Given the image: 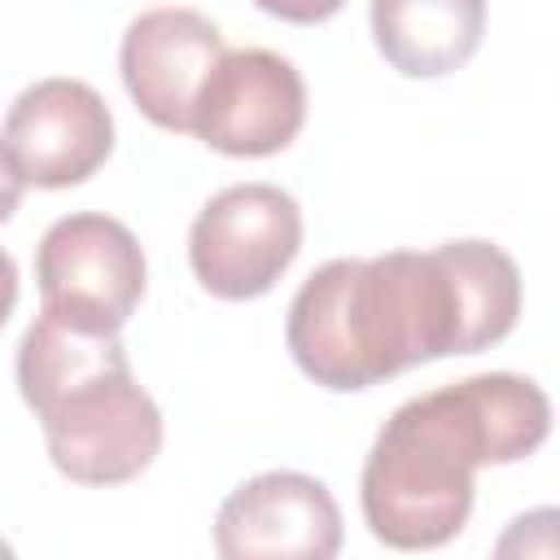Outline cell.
<instances>
[{
    "label": "cell",
    "mask_w": 560,
    "mask_h": 560,
    "mask_svg": "<svg viewBox=\"0 0 560 560\" xmlns=\"http://www.w3.org/2000/svg\"><path fill=\"white\" fill-rule=\"evenodd\" d=\"M22 192H26V179H22V171L13 166L9 149L0 144V223L13 219V210L22 206Z\"/></svg>",
    "instance_id": "7c38bea8"
},
{
    "label": "cell",
    "mask_w": 560,
    "mask_h": 560,
    "mask_svg": "<svg viewBox=\"0 0 560 560\" xmlns=\"http://www.w3.org/2000/svg\"><path fill=\"white\" fill-rule=\"evenodd\" d=\"M262 13L280 18V22H298V26H315L328 22L332 13H341L346 0H254Z\"/></svg>",
    "instance_id": "8fae6325"
},
{
    "label": "cell",
    "mask_w": 560,
    "mask_h": 560,
    "mask_svg": "<svg viewBox=\"0 0 560 560\" xmlns=\"http://www.w3.org/2000/svg\"><path fill=\"white\" fill-rule=\"evenodd\" d=\"M486 35V0H372V39L407 79L455 74Z\"/></svg>",
    "instance_id": "30bf717a"
},
{
    "label": "cell",
    "mask_w": 560,
    "mask_h": 560,
    "mask_svg": "<svg viewBox=\"0 0 560 560\" xmlns=\"http://www.w3.org/2000/svg\"><path fill=\"white\" fill-rule=\"evenodd\" d=\"M214 551L223 560H328L341 551V508L319 477L258 472L223 499Z\"/></svg>",
    "instance_id": "ba28073f"
},
{
    "label": "cell",
    "mask_w": 560,
    "mask_h": 560,
    "mask_svg": "<svg viewBox=\"0 0 560 560\" xmlns=\"http://www.w3.org/2000/svg\"><path fill=\"white\" fill-rule=\"evenodd\" d=\"M302 249V206L276 184L214 192L188 232V262L206 293L249 302L276 289Z\"/></svg>",
    "instance_id": "277c9868"
},
{
    "label": "cell",
    "mask_w": 560,
    "mask_h": 560,
    "mask_svg": "<svg viewBox=\"0 0 560 560\" xmlns=\"http://www.w3.org/2000/svg\"><path fill=\"white\" fill-rule=\"evenodd\" d=\"M35 280L48 311L101 332H122L144 298V249L131 228L109 214H66L39 236Z\"/></svg>",
    "instance_id": "5b68a950"
},
{
    "label": "cell",
    "mask_w": 560,
    "mask_h": 560,
    "mask_svg": "<svg viewBox=\"0 0 560 560\" xmlns=\"http://www.w3.org/2000/svg\"><path fill=\"white\" fill-rule=\"evenodd\" d=\"M4 551H9V547H4V542H0V556H4Z\"/></svg>",
    "instance_id": "5bb4252c"
},
{
    "label": "cell",
    "mask_w": 560,
    "mask_h": 560,
    "mask_svg": "<svg viewBox=\"0 0 560 560\" xmlns=\"http://www.w3.org/2000/svg\"><path fill=\"white\" fill-rule=\"evenodd\" d=\"M547 433L551 402L516 372H481L407 398L363 459L359 503L372 538L394 551L451 542L472 512V472L529 459Z\"/></svg>",
    "instance_id": "7a4b0ae2"
},
{
    "label": "cell",
    "mask_w": 560,
    "mask_h": 560,
    "mask_svg": "<svg viewBox=\"0 0 560 560\" xmlns=\"http://www.w3.org/2000/svg\"><path fill=\"white\" fill-rule=\"evenodd\" d=\"M13 306H18V262L0 249V328L9 324Z\"/></svg>",
    "instance_id": "4fadbf2b"
},
{
    "label": "cell",
    "mask_w": 560,
    "mask_h": 560,
    "mask_svg": "<svg viewBox=\"0 0 560 560\" xmlns=\"http://www.w3.org/2000/svg\"><path fill=\"white\" fill-rule=\"evenodd\" d=\"M306 122V83L271 48H223L192 105V136L228 158H267L298 140Z\"/></svg>",
    "instance_id": "8992f818"
},
{
    "label": "cell",
    "mask_w": 560,
    "mask_h": 560,
    "mask_svg": "<svg viewBox=\"0 0 560 560\" xmlns=\"http://www.w3.org/2000/svg\"><path fill=\"white\" fill-rule=\"evenodd\" d=\"M18 389L57 472L79 486H122L162 451V411L136 385L118 332L39 306L18 346Z\"/></svg>",
    "instance_id": "3957f363"
},
{
    "label": "cell",
    "mask_w": 560,
    "mask_h": 560,
    "mask_svg": "<svg viewBox=\"0 0 560 560\" xmlns=\"http://www.w3.org/2000/svg\"><path fill=\"white\" fill-rule=\"evenodd\" d=\"M0 144L35 188H70L96 175L114 149V114L83 79H39L4 114Z\"/></svg>",
    "instance_id": "52a82bcc"
},
{
    "label": "cell",
    "mask_w": 560,
    "mask_h": 560,
    "mask_svg": "<svg viewBox=\"0 0 560 560\" xmlns=\"http://www.w3.org/2000/svg\"><path fill=\"white\" fill-rule=\"evenodd\" d=\"M521 315V271L490 241L389 249L315 267L289 302L293 363L324 389H372L416 363L477 354Z\"/></svg>",
    "instance_id": "6da1fadb"
},
{
    "label": "cell",
    "mask_w": 560,
    "mask_h": 560,
    "mask_svg": "<svg viewBox=\"0 0 560 560\" xmlns=\"http://www.w3.org/2000/svg\"><path fill=\"white\" fill-rule=\"evenodd\" d=\"M223 57L219 26L197 9L140 13L118 48V70L136 109L162 131H188L206 74Z\"/></svg>",
    "instance_id": "9c48e42d"
}]
</instances>
